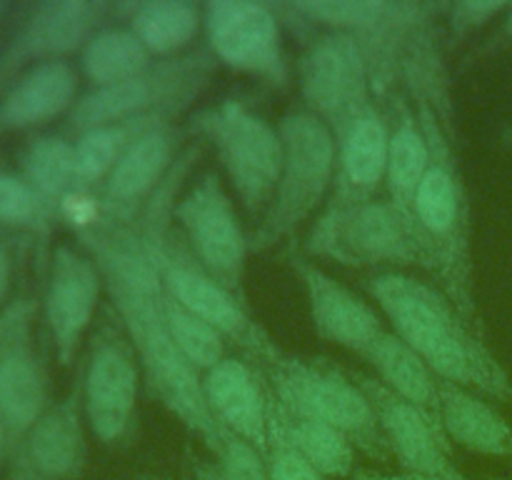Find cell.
I'll return each mask as SVG.
<instances>
[{
	"label": "cell",
	"instance_id": "6da1fadb",
	"mask_svg": "<svg viewBox=\"0 0 512 480\" xmlns=\"http://www.w3.org/2000/svg\"><path fill=\"white\" fill-rule=\"evenodd\" d=\"M78 238L108 285L120 328L140 358L150 393L203 440L208 453H215L223 443V428L205 403L203 378L170 335L165 288L138 225L88 218L80 225Z\"/></svg>",
	"mask_w": 512,
	"mask_h": 480
},
{
	"label": "cell",
	"instance_id": "7a4b0ae2",
	"mask_svg": "<svg viewBox=\"0 0 512 480\" xmlns=\"http://www.w3.org/2000/svg\"><path fill=\"white\" fill-rule=\"evenodd\" d=\"M368 293L390 320L393 333L405 340L440 380L488 395L498 403H512L508 373L448 295L403 273L373 275Z\"/></svg>",
	"mask_w": 512,
	"mask_h": 480
},
{
	"label": "cell",
	"instance_id": "3957f363",
	"mask_svg": "<svg viewBox=\"0 0 512 480\" xmlns=\"http://www.w3.org/2000/svg\"><path fill=\"white\" fill-rule=\"evenodd\" d=\"M200 155V145L193 143L178 155L168 178L160 183L153 198L145 203L143 213L138 218V230L145 240L150 260L160 275L168 298L183 305L185 310L203 318L205 323L213 325L223 338L235 340L243 348L253 350L260 360L275 355V345L270 343L268 335L248 318L243 303L233 293L223 288L183 243V235L175 238L173 230V208L178 203V190L183 185L185 175L193 168L195 158Z\"/></svg>",
	"mask_w": 512,
	"mask_h": 480
},
{
	"label": "cell",
	"instance_id": "277c9868",
	"mask_svg": "<svg viewBox=\"0 0 512 480\" xmlns=\"http://www.w3.org/2000/svg\"><path fill=\"white\" fill-rule=\"evenodd\" d=\"M270 393L290 413L323 420L345 435L355 450L388 463L390 455L378 415L368 395L355 383L353 373H343L333 363L285 358L275 353L263 360Z\"/></svg>",
	"mask_w": 512,
	"mask_h": 480
},
{
	"label": "cell",
	"instance_id": "5b68a950",
	"mask_svg": "<svg viewBox=\"0 0 512 480\" xmlns=\"http://www.w3.org/2000/svg\"><path fill=\"white\" fill-rule=\"evenodd\" d=\"M283 170L273 205L253 233V248L265 250L293 235L323 203L338 170V138L308 108L280 120Z\"/></svg>",
	"mask_w": 512,
	"mask_h": 480
},
{
	"label": "cell",
	"instance_id": "8992f818",
	"mask_svg": "<svg viewBox=\"0 0 512 480\" xmlns=\"http://www.w3.org/2000/svg\"><path fill=\"white\" fill-rule=\"evenodd\" d=\"M193 130L215 145L245 213L263 220L273 205L283 170V140L278 128L243 103L225 100L195 115Z\"/></svg>",
	"mask_w": 512,
	"mask_h": 480
},
{
	"label": "cell",
	"instance_id": "52a82bcc",
	"mask_svg": "<svg viewBox=\"0 0 512 480\" xmlns=\"http://www.w3.org/2000/svg\"><path fill=\"white\" fill-rule=\"evenodd\" d=\"M310 250L348 265L420 263L435 268L428 245L390 200L330 205L315 223Z\"/></svg>",
	"mask_w": 512,
	"mask_h": 480
},
{
	"label": "cell",
	"instance_id": "ba28073f",
	"mask_svg": "<svg viewBox=\"0 0 512 480\" xmlns=\"http://www.w3.org/2000/svg\"><path fill=\"white\" fill-rule=\"evenodd\" d=\"M180 235L198 263L235 298H243L245 258L250 240L238 220L233 200L215 173L195 178L173 208Z\"/></svg>",
	"mask_w": 512,
	"mask_h": 480
},
{
	"label": "cell",
	"instance_id": "9c48e42d",
	"mask_svg": "<svg viewBox=\"0 0 512 480\" xmlns=\"http://www.w3.org/2000/svg\"><path fill=\"white\" fill-rule=\"evenodd\" d=\"M205 58L165 60L138 78L93 88L75 100L68 128L83 135L95 128L130 123L158 113H175L205 80Z\"/></svg>",
	"mask_w": 512,
	"mask_h": 480
},
{
	"label": "cell",
	"instance_id": "30bf717a",
	"mask_svg": "<svg viewBox=\"0 0 512 480\" xmlns=\"http://www.w3.org/2000/svg\"><path fill=\"white\" fill-rule=\"evenodd\" d=\"M298 85L305 105L338 138L370 103V68L363 48L350 33L320 35L298 63Z\"/></svg>",
	"mask_w": 512,
	"mask_h": 480
},
{
	"label": "cell",
	"instance_id": "8fae6325",
	"mask_svg": "<svg viewBox=\"0 0 512 480\" xmlns=\"http://www.w3.org/2000/svg\"><path fill=\"white\" fill-rule=\"evenodd\" d=\"M203 23L220 63L280 88L288 85L290 68L283 33L270 5L253 0H213L203 8Z\"/></svg>",
	"mask_w": 512,
	"mask_h": 480
},
{
	"label": "cell",
	"instance_id": "7c38bea8",
	"mask_svg": "<svg viewBox=\"0 0 512 480\" xmlns=\"http://www.w3.org/2000/svg\"><path fill=\"white\" fill-rule=\"evenodd\" d=\"M138 355L123 328L103 325L83 380V413L95 438L105 445L123 443L138 408Z\"/></svg>",
	"mask_w": 512,
	"mask_h": 480
},
{
	"label": "cell",
	"instance_id": "4fadbf2b",
	"mask_svg": "<svg viewBox=\"0 0 512 480\" xmlns=\"http://www.w3.org/2000/svg\"><path fill=\"white\" fill-rule=\"evenodd\" d=\"M35 305L28 298L0 313V420L18 443L48 410V380L33 338Z\"/></svg>",
	"mask_w": 512,
	"mask_h": 480
},
{
	"label": "cell",
	"instance_id": "5bb4252c",
	"mask_svg": "<svg viewBox=\"0 0 512 480\" xmlns=\"http://www.w3.org/2000/svg\"><path fill=\"white\" fill-rule=\"evenodd\" d=\"M108 10L103 0H45L33 5L0 55V83L25 65L53 63L83 50Z\"/></svg>",
	"mask_w": 512,
	"mask_h": 480
},
{
	"label": "cell",
	"instance_id": "9a60e30c",
	"mask_svg": "<svg viewBox=\"0 0 512 480\" xmlns=\"http://www.w3.org/2000/svg\"><path fill=\"white\" fill-rule=\"evenodd\" d=\"M353 378L368 395L390 455L398 458V465L405 473H458L453 463V443L430 415L385 388L375 375L353 373Z\"/></svg>",
	"mask_w": 512,
	"mask_h": 480
},
{
	"label": "cell",
	"instance_id": "2e32d148",
	"mask_svg": "<svg viewBox=\"0 0 512 480\" xmlns=\"http://www.w3.org/2000/svg\"><path fill=\"white\" fill-rule=\"evenodd\" d=\"M78 395L50 405L13 445L5 480H78L88 463Z\"/></svg>",
	"mask_w": 512,
	"mask_h": 480
},
{
	"label": "cell",
	"instance_id": "e0dca14e",
	"mask_svg": "<svg viewBox=\"0 0 512 480\" xmlns=\"http://www.w3.org/2000/svg\"><path fill=\"white\" fill-rule=\"evenodd\" d=\"M103 288V275L90 255L70 245H58L50 260L45 288V323L60 363L68 365L78 353L85 330L93 323Z\"/></svg>",
	"mask_w": 512,
	"mask_h": 480
},
{
	"label": "cell",
	"instance_id": "ac0fdd59",
	"mask_svg": "<svg viewBox=\"0 0 512 480\" xmlns=\"http://www.w3.org/2000/svg\"><path fill=\"white\" fill-rule=\"evenodd\" d=\"M180 133L173 123H160L155 128L145 130L133 145L123 153L113 173L105 180L103 208L105 218L118 220V223H135L138 208L153 198L168 173L173 170L175 150H178Z\"/></svg>",
	"mask_w": 512,
	"mask_h": 480
},
{
	"label": "cell",
	"instance_id": "d6986e66",
	"mask_svg": "<svg viewBox=\"0 0 512 480\" xmlns=\"http://www.w3.org/2000/svg\"><path fill=\"white\" fill-rule=\"evenodd\" d=\"M295 270L305 283L315 330L330 343L363 358L385 330L373 305L360 300L353 290L340 285L333 275L310 260L295 258Z\"/></svg>",
	"mask_w": 512,
	"mask_h": 480
},
{
	"label": "cell",
	"instance_id": "ffe728a7",
	"mask_svg": "<svg viewBox=\"0 0 512 480\" xmlns=\"http://www.w3.org/2000/svg\"><path fill=\"white\" fill-rule=\"evenodd\" d=\"M203 395L220 428L268 453V410L270 393H265L258 375L238 358H223L205 373Z\"/></svg>",
	"mask_w": 512,
	"mask_h": 480
},
{
	"label": "cell",
	"instance_id": "44dd1931",
	"mask_svg": "<svg viewBox=\"0 0 512 480\" xmlns=\"http://www.w3.org/2000/svg\"><path fill=\"white\" fill-rule=\"evenodd\" d=\"M390 130L375 105H368L338 135V170L330 205H353L373 198L388 173Z\"/></svg>",
	"mask_w": 512,
	"mask_h": 480
},
{
	"label": "cell",
	"instance_id": "7402d4cb",
	"mask_svg": "<svg viewBox=\"0 0 512 480\" xmlns=\"http://www.w3.org/2000/svg\"><path fill=\"white\" fill-rule=\"evenodd\" d=\"M78 73L65 60L25 70L0 98V133L43 125L75 105Z\"/></svg>",
	"mask_w": 512,
	"mask_h": 480
},
{
	"label": "cell",
	"instance_id": "603a6c76",
	"mask_svg": "<svg viewBox=\"0 0 512 480\" xmlns=\"http://www.w3.org/2000/svg\"><path fill=\"white\" fill-rule=\"evenodd\" d=\"M438 415L440 428L450 443L493 458L512 455V428L508 420L473 390L438 380Z\"/></svg>",
	"mask_w": 512,
	"mask_h": 480
},
{
	"label": "cell",
	"instance_id": "cb8c5ba5",
	"mask_svg": "<svg viewBox=\"0 0 512 480\" xmlns=\"http://www.w3.org/2000/svg\"><path fill=\"white\" fill-rule=\"evenodd\" d=\"M268 430L288 440L325 478H348L355 473V448L340 430L323 420L290 413L270 393Z\"/></svg>",
	"mask_w": 512,
	"mask_h": 480
},
{
	"label": "cell",
	"instance_id": "d4e9b609",
	"mask_svg": "<svg viewBox=\"0 0 512 480\" xmlns=\"http://www.w3.org/2000/svg\"><path fill=\"white\" fill-rule=\"evenodd\" d=\"M375 370V378L408 403L418 405L425 415L440 425L438 415V375L420 360V355L400 340L393 330H383L380 338L363 355Z\"/></svg>",
	"mask_w": 512,
	"mask_h": 480
},
{
	"label": "cell",
	"instance_id": "484cf974",
	"mask_svg": "<svg viewBox=\"0 0 512 480\" xmlns=\"http://www.w3.org/2000/svg\"><path fill=\"white\" fill-rule=\"evenodd\" d=\"M433 163V150H430L423 128H420V123L408 113V110H403L395 130H390L388 173H385V183H388L390 188V203L398 208L403 220H408V223L413 225V230L418 235L420 230L413 220V198L415 193H418V185L423 183L425 173H428ZM420 238H423V235H420ZM435 270H438V265H435Z\"/></svg>",
	"mask_w": 512,
	"mask_h": 480
},
{
	"label": "cell",
	"instance_id": "4316f807",
	"mask_svg": "<svg viewBox=\"0 0 512 480\" xmlns=\"http://www.w3.org/2000/svg\"><path fill=\"white\" fill-rule=\"evenodd\" d=\"M128 20L150 55H173L190 45L203 23V13L188 0H150L133 5Z\"/></svg>",
	"mask_w": 512,
	"mask_h": 480
},
{
	"label": "cell",
	"instance_id": "83f0119b",
	"mask_svg": "<svg viewBox=\"0 0 512 480\" xmlns=\"http://www.w3.org/2000/svg\"><path fill=\"white\" fill-rule=\"evenodd\" d=\"M150 50L138 40L133 30L103 28L83 48V73L95 88L123 83L150 70Z\"/></svg>",
	"mask_w": 512,
	"mask_h": 480
},
{
	"label": "cell",
	"instance_id": "f1b7e54d",
	"mask_svg": "<svg viewBox=\"0 0 512 480\" xmlns=\"http://www.w3.org/2000/svg\"><path fill=\"white\" fill-rule=\"evenodd\" d=\"M173 113L148 115V118L130 120V123L108 125V128H95L78 135L75 140V163H78V183L90 185L98 180H108L118 160L125 150L145 133L160 123H168Z\"/></svg>",
	"mask_w": 512,
	"mask_h": 480
},
{
	"label": "cell",
	"instance_id": "f546056e",
	"mask_svg": "<svg viewBox=\"0 0 512 480\" xmlns=\"http://www.w3.org/2000/svg\"><path fill=\"white\" fill-rule=\"evenodd\" d=\"M20 163H23V178L48 205L65 200L73 193L75 185H80L75 143L58 135L35 138L23 150Z\"/></svg>",
	"mask_w": 512,
	"mask_h": 480
},
{
	"label": "cell",
	"instance_id": "4dcf8cb0",
	"mask_svg": "<svg viewBox=\"0 0 512 480\" xmlns=\"http://www.w3.org/2000/svg\"><path fill=\"white\" fill-rule=\"evenodd\" d=\"M165 313H168L170 335H173L175 345H178L183 358L195 370H205L208 373L213 365H218L223 360L225 338L213 325L205 323L203 318H198L195 313L185 310L183 305L175 303L173 298H168V293H165Z\"/></svg>",
	"mask_w": 512,
	"mask_h": 480
},
{
	"label": "cell",
	"instance_id": "1f68e13d",
	"mask_svg": "<svg viewBox=\"0 0 512 480\" xmlns=\"http://www.w3.org/2000/svg\"><path fill=\"white\" fill-rule=\"evenodd\" d=\"M198 480H268L265 455L248 440L223 428V443L208 460L195 463Z\"/></svg>",
	"mask_w": 512,
	"mask_h": 480
},
{
	"label": "cell",
	"instance_id": "d6a6232c",
	"mask_svg": "<svg viewBox=\"0 0 512 480\" xmlns=\"http://www.w3.org/2000/svg\"><path fill=\"white\" fill-rule=\"evenodd\" d=\"M50 205L30 188L23 175L0 173V225L38 228L48 218Z\"/></svg>",
	"mask_w": 512,
	"mask_h": 480
},
{
	"label": "cell",
	"instance_id": "836d02e7",
	"mask_svg": "<svg viewBox=\"0 0 512 480\" xmlns=\"http://www.w3.org/2000/svg\"><path fill=\"white\" fill-rule=\"evenodd\" d=\"M268 480H328L315 465H310L293 445L278 433L268 430Z\"/></svg>",
	"mask_w": 512,
	"mask_h": 480
},
{
	"label": "cell",
	"instance_id": "e575fe53",
	"mask_svg": "<svg viewBox=\"0 0 512 480\" xmlns=\"http://www.w3.org/2000/svg\"><path fill=\"white\" fill-rule=\"evenodd\" d=\"M508 5L510 3H495V0H465V3L448 5L450 23H453V30L458 35L470 33V30L480 28L488 20L505 15Z\"/></svg>",
	"mask_w": 512,
	"mask_h": 480
},
{
	"label": "cell",
	"instance_id": "d590c367",
	"mask_svg": "<svg viewBox=\"0 0 512 480\" xmlns=\"http://www.w3.org/2000/svg\"><path fill=\"white\" fill-rule=\"evenodd\" d=\"M353 480H468L465 475H435V473H375V470H355Z\"/></svg>",
	"mask_w": 512,
	"mask_h": 480
},
{
	"label": "cell",
	"instance_id": "8d00e7d4",
	"mask_svg": "<svg viewBox=\"0 0 512 480\" xmlns=\"http://www.w3.org/2000/svg\"><path fill=\"white\" fill-rule=\"evenodd\" d=\"M512 43V3L508 5V10H505L503 15V25H500L498 33L493 35V40H490L488 50H498V48H505V45Z\"/></svg>",
	"mask_w": 512,
	"mask_h": 480
},
{
	"label": "cell",
	"instance_id": "74e56055",
	"mask_svg": "<svg viewBox=\"0 0 512 480\" xmlns=\"http://www.w3.org/2000/svg\"><path fill=\"white\" fill-rule=\"evenodd\" d=\"M10 273H13V268H10V255L5 253V248L0 245V313H3L5 308V298H8V290H10Z\"/></svg>",
	"mask_w": 512,
	"mask_h": 480
},
{
	"label": "cell",
	"instance_id": "f35d334b",
	"mask_svg": "<svg viewBox=\"0 0 512 480\" xmlns=\"http://www.w3.org/2000/svg\"><path fill=\"white\" fill-rule=\"evenodd\" d=\"M8 448H13V443H10L8 428H5V423L0 420V463H3L5 455H8Z\"/></svg>",
	"mask_w": 512,
	"mask_h": 480
},
{
	"label": "cell",
	"instance_id": "ab89813d",
	"mask_svg": "<svg viewBox=\"0 0 512 480\" xmlns=\"http://www.w3.org/2000/svg\"><path fill=\"white\" fill-rule=\"evenodd\" d=\"M5 8H8V5H5V3H0V15L5 13Z\"/></svg>",
	"mask_w": 512,
	"mask_h": 480
}]
</instances>
